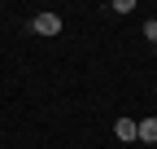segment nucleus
<instances>
[{
    "instance_id": "5",
    "label": "nucleus",
    "mask_w": 157,
    "mask_h": 149,
    "mask_svg": "<svg viewBox=\"0 0 157 149\" xmlns=\"http://www.w3.org/2000/svg\"><path fill=\"white\" fill-rule=\"evenodd\" d=\"M153 53H157V44H153Z\"/></svg>"
},
{
    "instance_id": "1",
    "label": "nucleus",
    "mask_w": 157,
    "mask_h": 149,
    "mask_svg": "<svg viewBox=\"0 0 157 149\" xmlns=\"http://www.w3.org/2000/svg\"><path fill=\"white\" fill-rule=\"evenodd\" d=\"M35 35H61V13H35Z\"/></svg>"
},
{
    "instance_id": "4",
    "label": "nucleus",
    "mask_w": 157,
    "mask_h": 149,
    "mask_svg": "<svg viewBox=\"0 0 157 149\" xmlns=\"http://www.w3.org/2000/svg\"><path fill=\"white\" fill-rule=\"evenodd\" d=\"M144 40H153V44H157V18H148V22H144Z\"/></svg>"
},
{
    "instance_id": "2",
    "label": "nucleus",
    "mask_w": 157,
    "mask_h": 149,
    "mask_svg": "<svg viewBox=\"0 0 157 149\" xmlns=\"http://www.w3.org/2000/svg\"><path fill=\"white\" fill-rule=\"evenodd\" d=\"M135 140L153 145V140H157V119H144V123H135Z\"/></svg>"
},
{
    "instance_id": "3",
    "label": "nucleus",
    "mask_w": 157,
    "mask_h": 149,
    "mask_svg": "<svg viewBox=\"0 0 157 149\" xmlns=\"http://www.w3.org/2000/svg\"><path fill=\"white\" fill-rule=\"evenodd\" d=\"M113 136L118 140H135V119H118L113 123Z\"/></svg>"
}]
</instances>
